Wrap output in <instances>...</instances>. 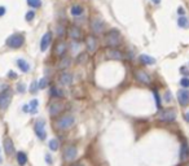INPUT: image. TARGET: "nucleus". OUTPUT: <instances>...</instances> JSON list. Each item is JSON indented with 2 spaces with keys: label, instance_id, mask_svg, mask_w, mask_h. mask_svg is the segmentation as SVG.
Returning <instances> with one entry per match:
<instances>
[{
  "label": "nucleus",
  "instance_id": "1",
  "mask_svg": "<svg viewBox=\"0 0 189 166\" xmlns=\"http://www.w3.org/2000/svg\"><path fill=\"white\" fill-rule=\"evenodd\" d=\"M105 43H106V46L109 47H118L119 44L122 43V35H121V33H119L118 29H113V30H110L105 34Z\"/></svg>",
  "mask_w": 189,
  "mask_h": 166
},
{
  "label": "nucleus",
  "instance_id": "2",
  "mask_svg": "<svg viewBox=\"0 0 189 166\" xmlns=\"http://www.w3.org/2000/svg\"><path fill=\"white\" fill-rule=\"evenodd\" d=\"M25 43V37L20 33H14L9 35L5 40V46L9 47L11 49H20Z\"/></svg>",
  "mask_w": 189,
  "mask_h": 166
},
{
  "label": "nucleus",
  "instance_id": "3",
  "mask_svg": "<svg viewBox=\"0 0 189 166\" xmlns=\"http://www.w3.org/2000/svg\"><path fill=\"white\" fill-rule=\"evenodd\" d=\"M75 125V117L73 114H65L56 122V127L61 131H66Z\"/></svg>",
  "mask_w": 189,
  "mask_h": 166
},
{
  "label": "nucleus",
  "instance_id": "4",
  "mask_svg": "<svg viewBox=\"0 0 189 166\" xmlns=\"http://www.w3.org/2000/svg\"><path fill=\"white\" fill-rule=\"evenodd\" d=\"M34 133H35L36 138L39 140H44L47 138V131H46V121L43 118H39L35 121V125H34Z\"/></svg>",
  "mask_w": 189,
  "mask_h": 166
},
{
  "label": "nucleus",
  "instance_id": "5",
  "mask_svg": "<svg viewBox=\"0 0 189 166\" xmlns=\"http://www.w3.org/2000/svg\"><path fill=\"white\" fill-rule=\"evenodd\" d=\"M12 101V90L5 88L4 91L0 92V110H7L11 105Z\"/></svg>",
  "mask_w": 189,
  "mask_h": 166
},
{
  "label": "nucleus",
  "instance_id": "6",
  "mask_svg": "<svg viewBox=\"0 0 189 166\" xmlns=\"http://www.w3.org/2000/svg\"><path fill=\"white\" fill-rule=\"evenodd\" d=\"M62 154H64V160L66 162H71L78 157V148L75 145H67V147H65Z\"/></svg>",
  "mask_w": 189,
  "mask_h": 166
},
{
  "label": "nucleus",
  "instance_id": "7",
  "mask_svg": "<svg viewBox=\"0 0 189 166\" xmlns=\"http://www.w3.org/2000/svg\"><path fill=\"white\" fill-rule=\"evenodd\" d=\"M105 29V22L100 17H94V18L91 20V30L94 34H102Z\"/></svg>",
  "mask_w": 189,
  "mask_h": 166
},
{
  "label": "nucleus",
  "instance_id": "8",
  "mask_svg": "<svg viewBox=\"0 0 189 166\" xmlns=\"http://www.w3.org/2000/svg\"><path fill=\"white\" fill-rule=\"evenodd\" d=\"M158 119L162 122H172L176 119V112L174 109H165L158 114Z\"/></svg>",
  "mask_w": 189,
  "mask_h": 166
},
{
  "label": "nucleus",
  "instance_id": "9",
  "mask_svg": "<svg viewBox=\"0 0 189 166\" xmlns=\"http://www.w3.org/2000/svg\"><path fill=\"white\" fill-rule=\"evenodd\" d=\"M64 109V104L61 101H52L51 105L48 108V112H49V116L51 117H57L60 113L62 112Z\"/></svg>",
  "mask_w": 189,
  "mask_h": 166
},
{
  "label": "nucleus",
  "instance_id": "10",
  "mask_svg": "<svg viewBox=\"0 0 189 166\" xmlns=\"http://www.w3.org/2000/svg\"><path fill=\"white\" fill-rule=\"evenodd\" d=\"M51 42H52V33L47 31L44 35L41 37V39H40V43H39L40 51H41V52H46V51L49 48V46H51Z\"/></svg>",
  "mask_w": 189,
  "mask_h": 166
},
{
  "label": "nucleus",
  "instance_id": "11",
  "mask_svg": "<svg viewBox=\"0 0 189 166\" xmlns=\"http://www.w3.org/2000/svg\"><path fill=\"white\" fill-rule=\"evenodd\" d=\"M67 34H69V37H70V39L71 40H74V42H79L80 39H82V37H83V34H82V29L80 28H78V26H70L69 28V30H67Z\"/></svg>",
  "mask_w": 189,
  "mask_h": 166
},
{
  "label": "nucleus",
  "instance_id": "12",
  "mask_svg": "<svg viewBox=\"0 0 189 166\" xmlns=\"http://www.w3.org/2000/svg\"><path fill=\"white\" fill-rule=\"evenodd\" d=\"M105 56H106V58H109V60H118V61H122V60H123L122 51H119V49H117V48H113V47H110L109 49H106Z\"/></svg>",
  "mask_w": 189,
  "mask_h": 166
},
{
  "label": "nucleus",
  "instance_id": "13",
  "mask_svg": "<svg viewBox=\"0 0 189 166\" xmlns=\"http://www.w3.org/2000/svg\"><path fill=\"white\" fill-rule=\"evenodd\" d=\"M38 107H39V101L36 99H32L30 103L26 104V105H23L22 110L25 113H29V114H36V113H38Z\"/></svg>",
  "mask_w": 189,
  "mask_h": 166
},
{
  "label": "nucleus",
  "instance_id": "14",
  "mask_svg": "<svg viewBox=\"0 0 189 166\" xmlns=\"http://www.w3.org/2000/svg\"><path fill=\"white\" fill-rule=\"evenodd\" d=\"M85 47H87L88 53H93L97 49V38L94 35H88L85 39Z\"/></svg>",
  "mask_w": 189,
  "mask_h": 166
},
{
  "label": "nucleus",
  "instance_id": "15",
  "mask_svg": "<svg viewBox=\"0 0 189 166\" xmlns=\"http://www.w3.org/2000/svg\"><path fill=\"white\" fill-rule=\"evenodd\" d=\"M135 78L143 84H150V82H152L150 75L144 70H136L135 72Z\"/></svg>",
  "mask_w": 189,
  "mask_h": 166
},
{
  "label": "nucleus",
  "instance_id": "16",
  "mask_svg": "<svg viewBox=\"0 0 189 166\" xmlns=\"http://www.w3.org/2000/svg\"><path fill=\"white\" fill-rule=\"evenodd\" d=\"M16 65H17V68L20 69V72H22V73H30V70H31V64L29 63L27 60H25V58H17L16 60Z\"/></svg>",
  "mask_w": 189,
  "mask_h": 166
},
{
  "label": "nucleus",
  "instance_id": "17",
  "mask_svg": "<svg viewBox=\"0 0 189 166\" xmlns=\"http://www.w3.org/2000/svg\"><path fill=\"white\" fill-rule=\"evenodd\" d=\"M180 162H187L189 160V145L187 142H183L180 145V154H179Z\"/></svg>",
  "mask_w": 189,
  "mask_h": 166
},
{
  "label": "nucleus",
  "instance_id": "18",
  "mask_svg": "<svg viewBox=\"0 0 189 166\" xmlns=\"http://www.w3.org/2000/svg\"><path fill=\"white\" fill-rule=\"evenodd\" d=\"M177 100L182 107H187L189 104V91L187 88H183L177 92Z\"/></svg>",
  "mask_w": 189,
  "mask_h": 166
},
{
  "label": "nucleus",
  "instance_id": "19",
  "mask_svg": "<svg viewBox=\"0 0 189 166\" xmlns=\"http://www.w3.org/2000/svg\"><path fill=\"white\" fill-rule=\"evenodd\" d=\"M58 81H60V83H61L62 86H70V84L73 83V81H74V77H73L71 73L64 72L61 75H60Z\"/></svg>",
  "mask_w": 189,
  "mask_h": 166
},
{
  "label": "nucleus",
  "instance_id": "20",
  "mask_svg": "<svg viewBox=\"0 0 189 166\" xmlns=\"http://www.w3.org/2000/svg\"><path fill=\"white\" fill-rule=\"evenodd\" d=\"M67 52V44L65 42H58L57 44H56V47H55V53L57 55V56H60V57H64L65 56V53Z\"/></svg>",
  "mask_w": 189,
  "mask_h": 166
},
{
  "label": "nucleus",
  "instance_id": "21",
  "mask_svg": "<svg viewBox=\"0 0 189 166\" xmlns=\"http://www.w3.org/2000/svg\"><path fill=\"white\" fill-rule=\"evenodd\" d=\"M4 151L8 156H12L16 153V149H14V145H13V142L11 138H5L4 139Z\"/></svg>",
  "mask_w": 189,
  "mask_h": 166
},
{
  "label": "nucleus",
  "instance_id": "22",
  "mask_svg": "<svg viewBox=\"0 0 189 166\" xmlns=\"http://www.w3.org/2000/svg\"><path fill=\"white\" fill-rule=\"evenodd\" d=\"M69 12H70V14L73 17H80L84 13V8L80 4H73L70 7V9H69Z\"/></svg>",
  "mask_w": 189,
  "mask_h": 166
},
{
  "label": "nucleus",
  "instance_id": "23",
  "mask_svg": "<svg viewBox=\"0 0 189 166\" xmlns=\"http://www.w3.org/2000/svg\"><path fill=\"white\" fill-rule=\"evenodd\" d=\"M49 95L52 96V98H55V99H61V98L65 96V92H64V90L61 88V87L52 86V87H51V90H49Z\"/></svg>",
  "mask_w": 189,
  "mask_h": 166
},
{
  "label": "nucleus",
  "instance_id": "24",
  "mask_svg": "<svg viewBox=\"0 0 189 166\" xmlns=\"http://www.w3.org/2000/svg\"><path fill=\"white\" fill-rule=\"evenodd\" d=\"M139 61L143 65H154L156 64V58L149 56V55H145V53L139 56Z\"/></svg>",
  "mask_w": 189,
  "mask_h": 166
},
{
  "label": "nucleus",
  "instance_id": "25",
  "mask_svg": "<svg viewBox=\"0 0 189 166\" xmlns=\"http://www.w3.org/2000/svg\"><path fill=\"white\" fill-rule=\"evenodd\" d=\"M16 160H17V163H18L20 166H25V165L27 163V161H29L27 154L25 153V152H22V151L17 152V154H16Z\"/></svg>",
  "mask_w": 189,
  "mask_h": 166
},
{
  "label": "nucleus",
  "instance_id": "26",
  "mask_svg": "<svg viewBox=\"0 0 189 166\" xmlns=\"http://www.w3.org/2000/svg\"><path fill=\"white\" fill-rule=\"evenodd\" d=\"M70 65H71V58L64 56L61 60H60V63L57 64V69H60V70H65V69H67Z\"/></svg>",
  "mask_w": 189,
  "mask_h": 166
},
{
  "label": "nucleus",
  "instance_id": "27",
  "mask_svg": "<svg viewBox=\"0 0 189 166\" xmlns=\"http://www.w3.org/2000/svg\"><path fill=\"white\" fill-rule=\"evenodd\" d=\"M177 26H179V28H182V29L189 28V18L185 17V16H180L179 20H177Z\"/></svg>",
  "mask_w": 189,
  "mask_h": 166
},
{
  "label": "nucleus",
  "instance_id": "28",
  "mask_svg": "<svg viewBox=\"0 0 189 166\" xmlns=\"http://www.w3.org/2000/svg\"><path fill=\"white\" fill-rule=\"evenodd\" d=\"M48 148H49V151L51 152H56L58 151V148H60V142L57 140V139H51V140L48 142Z\"/></svg>",
  "mask_w": 189,
  "mask_h": 166
},
{
  "label": "nucleus",
  "instance_id": "29",
  "mask_svg": "<svg viewBox=\"0 0 189 166\" xmlns=\"http://www.w3.org/2000/svg\"><path fill=\"white\" fill-rule=\"evenodd\" d=\"M49 83H51V81H49L48 77H43V78H40V79L38 81L39 90H44V88H47V87L49 86Z\"/></svg>",
  "mask_w": 189,
  "mask_h": 166
},
{
  "label": "nucleus",
  "instance_id": "30",
  "mask_svg": "<svg viewBox=\"0 0 189 166\" xmlns=\"http://www.w3.org/2000/svg\"><path fill=\"white\" fill-rule=\"evenodd\" d=\"M26 3L31 9H38V8H40L43 5L41 0H26Z\"/></svg>",
  "mask_w": 189,
  "mask_h": 166
},
{
  "label": "nucleus",
  "instance_id": "31",
  "mask_svg": "<svg viewBox=\"0 0 189 166\" xmlns=\"http://www.w3.org/2000/svg\"><path fill=\"white\" fill-rule=\"evenodd\" d=\"M56 34H57V37H64L65 34H66V29H65V26L58 23V25L56 26Z\"/></svg>",
  "mask_w": 189,
  "mask_h": 166
},
{
  "label": "nucleus",
  "instance_id": "32",
  "mask_svg": "<svg viewBox=\"0 0 189 166\" xmlns=\"http://www.w3.org/2000/svg\"><path fill=\"white\" fill-rule=\"evenodd\" d=\"M88 58V55L85 53V52H80V53L78 55V57H76V63L78 64H84L85 61H87Z\"/></svg>",
  "mask_w": 189,
  "mask_h": 166
},
{
  "label": "nucleus",
  "instance_id": "33",
  "mask_svg": "<svg viewBox=\"0 0 189 166\" xmlns=\"http://www.w3.org/2000/svg\"><path fill=\"white\" fill-rule=\"evenodd\" d=\"M34 18H35V12H34V11H29L26 14H25V20H26L27 22L32 21Z\"/></svg>",
  "mask_w": 189,
  "mask_h": 166
},
{
  "label": "nucleus",
  "instance_id": "34",
  "mask_svg": "<svg viewBox=\"0 0 189 166\" xmlns=\"http://www.w3.org/2000/svg\"><path fill=\"white\" fill-rule=\"evenodd\" d=\"M17 91H18L20 93H25V91H26V86H25L23 82L17 83Z\"/></svg>",
  "mask_w": 189,
  "mask_h": 166
},
{
  "label": "nucleus",
  "instance_id": "35",
  "mask_svg": "<svg viewBox=\"0 0 189 166\" xmlns=\"http://www.w3.org/2000/svg\"><path fill=\"white\" fill-rule=\"evenodd\" d=\"M29 90H30V92H32V93H35L38 90H39V86H38V82H35L34 81L32 83H31V86L29 87Z\"/></svg>",
  "mask_w": 189,
  "mask_h": 166
},
{
  "label": "nucleus",
  "instance_id": "36",
  "mask_svg": "<svg viewBox=\"0 0 189 166\" xmlns=\"http://www.w3.org/2000/svg\"><path fill=\"white\" fill-rule=\"evenodd\" d=\"M180 86H182L183 88H188L189 87V78L185 77V78H183V79H180Z\"/></svg>",
  "mask_w": 189,
  "mask_h": 166
},
{
  "label": "nucleus",
  "instance_id": "37",
  "mask_svg": "<svg viewBox=\"0 0 189 166\" xmlns=\"http://www.w3.org/2000/svg\"><path fill=\"white\" fill-rule=\"evenodd\" d=\"M153 95H154V99H156V103H157V108H161V99H159V95L157 91H153Z\"/></svg>",
  "mask_w": 189,
  "mask_h": 166
},
{
  "label": "nucleus",
  "instance_id": "38",
  "mask_svg": "<svg viewBox=\"0 0 189 166\" xmlns=\"http://www.w3.org/2000/svg\"><path fill=\"white\" fill-rule=\"evenodd\" d=\"M46 162H47L48 165H52V163H53V158H52V156H51L49 153L46 154Z\"/></svg>",
  "mask_w": 189,
  "mask_h": 166
},
{
  "label": "nucleus",
  "instance_id": "39",
  "mask_svg": "<svg viewBox=\"0 0 189 166\" xmlns=\"http://www.w3.org/2000/svg\"><path fill=\"white\" fill-rule=\"evenodd\" d=\"M7 75H8V78H11V79H16V78H17V74L13 70H9Z\"/></svg>",
  "mask_w": 189,
  "mask_h": 166
},
{
  "label": "nucleus",
  "instance_id": "40",
  "mask_svg": "<svg viewBox=\"0 0 189 166\" xmlns=\"http://www.w3.org/2000/svg\"><path fill=\"white\" fill-rule=\"evenodd\" d=\"M180 72H182V74H183V75H185V77H188V75H189V70H188L187 68H184V66H183V68H180Z\"/></svg>",
  "mask_w": 189,
  "mask_h": 166
},
{
  "label": "nucleus",
  "instance_id": "41",
  "mask_svg": "<svg viewBox=\"0 0 189 166\" xmlns=\"http://www.w3.org/2000/svg\"><path fill=\"white\" fill-rule=\"evenodd\" d=\"M177 14H179V16H184V14H185V11H184L183 7H179V8H177Z\"/></svg>",
  "mask_w": 189,
  "mask_h": 166
},
{
  "label": "nucleus",
  "instance_id": "42",
  "mask_svg": "<svg viewBox=\"0 0 189 166\" xmlns=\"http://www.w3.org/2000/svg\"><path fill=\"white\" fill-rule=\"evenodd\" d=\"M5 12H7V9H5V7H0V17H3L4 14H5Z\"/></svg>",
  "mask_w": 189,
  "mask_h": 166
},
{
  "label": "nucleus",
  "instance_id": "43",
  "mask_svg": "<svg viewBox=\"0 0 189 166\" xmlns=\"http://www.w3.org/2000/svg\"><path fill=\"white\" fill-rule=\"evenodd\" d=\"M184 118H185V121H187V122H189V112H187L185 114H184Z\"/></svg>",
  "mask_w": 189,
  "mask_h": 166
},
{
  "label": "nucleus",
  "instance_id": "44",
  "mask_svg": "<svg viewBox=\"0 0 189 166\" xmlns=\"http://www.w3.org/2000/svg\"><path fill=\"white\" fill-rule=\"evenodd\" d=\"M171 100V95H170V92H167L166 93V101H170Z\"/></svg>",
  "mask_w": 189,
  "mask_h": 166
},
{
  "label": "nucleus",
  "instance_id": "45",
  "mask_svg": "<svg viewBox=\"0 0 189 166\" xmlns=\"http://www.w3.org/2000/svg\"><path fill=\"white\" fill-rule=\"evenodd\" d=\"M150 2H152L153 4H156V5H157V4H159V3H161V0H150Z\"/></svg>",
  "mask_w": 189,
  "mask_h": 166
},
{
  "label": "nucleus",
  "instance_id": "46",
  "mask_svg": "<svg viewBox=\"0 0 189 166\" xmlns=\"http://www.w3.org/2000/svg\"><path fill=\"white\" fill-rule=\"evenodd\" d=\"M73 166H84L83 163H75V165H73Z\"/></svg>",
  "mask_w": 189,
  "mask_h": 166
},
{
  "label": "nucleus",
  "instance_id": "47",
  "mask_svg": "<svg viewBox=\"0 0 189 166\" xmlns=\"http://www.w3.org/2000/svg\"><path fill=\"white\" fill-rule=\"evenodd\" d=\"M3 162V160H2V157H0V163H2Z\"/></svg>",
  "mask_w": 189,
  "mask_h": 166
}]
</instances>
